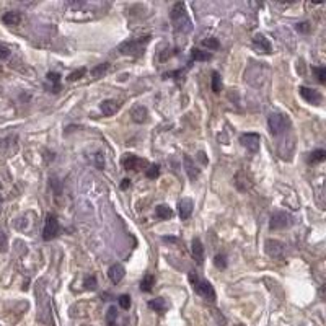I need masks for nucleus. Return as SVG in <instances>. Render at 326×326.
I'll use <instances>...</instances> for the list:
<instances>
[{
	"label": "nucleus",
	"instance_id": "obj_1",
	"mask_svg": "<svg viewBox=\"0 0 326 326\" xmlns=\"http://www.w3.org/2000/svg\"><path fill=\"white\" fill-rule=\"evenodd\" d=\"M170 20L178 33H189L193 29L191 20H189V16L186 13V7L183 2H178L173 5V8L170 11Z\"/></svg>",
	"mask_w": 326,
	"mask_h": 326
},
{
	"label": "nucleus",
	"instance_id": "obj_2",
	"mask_svg": "<svg viewBox=\"0 0 326 326\" xmlns=\"http://www.w3.org/2000/svg\"><path fill=\"white\" fill-rule=\"evenodd\" d=\"M150 36H142L137 39H127L117 46V51L124 56H140L144 49L147 47V44L150 43Z\"/></svg>",
	"mask_w": 326,
	"mask_h": 326
},
{
	"label": "nucleus",
	"instance_id": "obj_3",
	"mask_svg": "<svg viewBox=\"0 0 326 326\" xmlns=\"http://www.w3.org/2000/svg\"><path fill=\"white\" fill-rule=\"evenodd\" d=\"M189 282L194 289L196 294H199L201 297L207 299L209 302H214L216 300V290L212 287V284L209 281H204L196 274V272H189Z\"/></svg>",
	"mask_w": 326,
	"mask_h": 326
},
{
	"label": "nucleus",
	"instance_id": "obj_4",
	"mask_svg": "<svg viewBox=\"0 0 326 326\" xmlns=\"http://www.w3.org/2000/svg\"><path fill=\"white\" fill-rule=\"evenodd\" d=\"M268 126L272 135H279L290 127V119L289 116L281 114V112H272L268 117Z\"/></svg>",
	"mask_w": 326,
	"mask_h": 326
},
{
	"label": "nucleus",
	"instance_id": "obj_5",
	"mask_svg": "<svg viewBox=\"0 0 326 326\" xmlns=\"http://www.w3.org/2000/svg\"><path fill=\"white\" fill-rule=\"evenodd\" d=\"M292 223H294V217L287 214V212L279 211V212H274V214H272L269 227H271V230H282V228L290 227Z\"/></svg>",
	"mask_w": 326,
	"mask_h": 326
},
{
	"label": "nucleus",
	"instance_id": "obj_6",
	"mask_svg": "<svg viewBox=\"0 0 326 326\" xmlns=\"http://www.w3.org/2000/svg\"><path fill=\"white\" fill-rule=\"evenodd\" d=\"M61 232V225H59V220L56 216L49 214L46 217V222H44V228H43V238L46 241H51L52 238H56Z\"/></svg>",
	"mask_w": 326,
	"mask_h": 326
},
{
	"label": "nucleus",
	"instance_id": "obj_7",
	"mask_svg": "<svg viewBox=\"0 0 326 326\" xmlns=\"http://www.w3.org/2000/svg\"><path fill=\"white\" fill-rule=\"evenodd\" d=\"M121 163H122V167L126 168V170H134V171H140V170H144L145 167H149V162L144 158H139V157H135V155H130V153H126V155L122 157L121 160Z\"/></svg>",
	"mask_w": 326,
	"mask_h": 326
},
{
	"label": "nucleus",
	"instance_id": "obj_8",
	"mask_svg": "<svg viewBox=\"0 0 326 326\" xmlns=\"http://www.w3.org/2000/svg\"><path fill=\"white\" fill-rule=\"evenodd\" d=\"M240 144L250 152H258L259 145H261V137H259V134H256V132L241 134L240 135Z\"/></svg>",
	"mask_w": 326,
	"mask_h": 326
},
{
	"label": "nucleus",
	"instance_id": "obj_9",
	"mask_svg": "<svg viewBox=\"0 0 326 326\" xmlns=\"http://www.w3.org/2000/svg\"><path fill=\"white\" fill-rule=\"evenodd\" d=\"M264 248H266V253L274 259H284V256H286V246L277 240H268Z\"/></svg>",
	"mask_w": 326,
	"mask_h": 326
},
{
	"label": "nucleus",
	"instance_id": "obj_10",
	"mask_svg": "<svg viewBox=\"0 0 326 326\" xmlns=\"http://www.w3.org/2000/svg\"><path fill=\"white\" fill-rule=\"evenodd\" d=\"M299 93H300V97L310 105H320V103H322V100H323L322 93L313 90V88H308V87H300Z\"/></svg>",
	"mask_w": 326,
	"mask_h": 326
},
{
	"label": "nucleus",
	"instance_id": "obj_11",
	"mask_svg": "<svg viewBox=\"0 0 326 326\" xmlns=\"http://www.w3.org/2000/svg\"><path fill=\"white\" fill-rule=\"evenodd\" d=\"M129 114H130V117H132L134 122L144 124L147 121V117H149V111H147V108L144 105H137V106H134V108L130 109Z\"/></svg>",
	"mask_w": 326,
	"mask_h": 326
},
{
	"label": "nucleus",
	"instance_id": "obj_12",
	"mask_svg": "<svg viewBox=\"0 0 326 326\" xmlns=\"http://www.w3.org/2000/svg\"><path fill=\"white\" fill-rule=\"evenodd\" d=\"M124 276H126V269H124V266L122 264H112L111 268L108 269V277H109V281L112 284H119L122 279H124Z\"/></svg>",
	"mask_w": 326,
	"mask_h": 326
},
{
	"label": "nucleus",
	"instance_id": "obj_13",
	"mask_svg": "<svg viewBox=\"0 0 326 326\" xmlns=\"http://www.w3.org/2000/svg\"><path fill=\"white\" fill-rule=\"evenodd\" d=\"M253 44L256 49H259L261 52H264V54H271L272 51V46H271V41L264 36V34H256V36L253 38Z\"/></svg>",
	"mask_w": 326,
	"mask_h": 326
},
{
	"label": "nucleus",
	"instance_id": "obj_14",
	"mask_svg": "<svg viewBox=\"0 0 326 326\" xmlns=\"http://www.w3.org/2000/svg\"><path fill=\"white\" fill-rule=\"evenodd\" d=\"M193 209H194L193 201L188 199V198L186 199H181L180 204H178V212H180V217L183 218V220H186V218L191 217Z\"/></svg>",
	"mask_w": 326,
	"mask_h": 326
},
{
	"label": "nucleus",
	"instance_id": "obj_15",
	"mask_svg": "<svg viewBox=\"0 0 326 326\" xmlns=\"http://www.w3.org/2000/svg\"><path fill=\"white\" fill-rule=\"evenodd\" d=\"M191 251H193V256L196 259V263L198 264H203L204 261V246H203V241L199 238H194L193 240V245H191Z\"/></svg>",
	"mask_w": 326,
	"mask_h": 326
},
{
	"label": "nucleus",
	"instance_id": "obj_16",
	"mask_svg": "<svg viewBox=\"0 0 326 326\" xmlns=\"http://www.w3.org/2000/svg\"><path fill=\"white\" fill-rule=\"evenodd\" d=\"M183 160H185V170H186V173L189 176V180L196 181V180H198V176H199V170H198V167H196V163L193 162V158L185 155V158H183Z\"/></svg>",
	"mask_w": 326,
	"mask_h": 326
},
{
	"label": "nucleus",
	"instance_id": "obj_17",
	"mask_svg": "<svg viewBox=\"0 0 326 326\" xmlns=\"http://www.w3.org/2000/svg\"><path fill=\"white\" fill-rule=\"evenodd\" d=\"M100 109L105 116H112L116 114V111L119 109V103L114 102V100H105V102L100 105Z\"/></svg>",
	"mask_w": 326,
	"mask_h": 326
},
{
	"label": "nucleus",
	"instance_id": "obj_18",
	"mask_svg": "<svg viewBox=\"0 0 326 326\" xmlns=\"http://www.w3.org/2000/svg\"><path fill=\"white\" fill-rule=\"evenodd\" d=\"M20 20H21V15L18 13V11H7V13H3V16H2V21L5 23V25H10V26L18 25Z\"/></svg>",
	"mask_w": 326,
	"mask_h": 326
},
{
	"label": "nucleus",
	"instance_id": "obj_19",
	"mask_svg": "<svg viewBox=\"0 0 326 326\" xmlns=\"http://www.w3.org/2000/svg\"><path fill=\"white\" fill-rule=\"evenodd\" d=\"M149 307L152 308V310H155L157 313H163V312H167L168 304H167V300H163L162 297H158V299L150 300L149 302Z\"/></svg>",
	"mask_w": 326,
	"mask_h": 326
},
{
	"label": "nucleus",
	"instance_id": "obj_20",
	"mask_svg": "<svg viewBox=\"0 0 326 326\" xmlns=\"http://www.w3.org/2000/svg\"><path fill=\"white\" fill-rule=\"evenodd\" d=\"M155 216H157V218H160V220H168V218L173 217V211H171L168 206L162 204L155 209Z\"/></svg>",
	"mask_w": 326,
	"mask_h": 326
},
{
	"label": "nucleus",
	"instance_id": "obj_21",
	"mask_svg": "<svg viewBox=\"0 0 326 326\" xmlns=\"http://www.w3.org/2000/svg\"><path fill=\"white\" fill-rule=\"evenodd\" d=\"M155 286V276L153 274H145L144 279L140 281V290L142 292H150Z\"/></svg>",
	"mask_w": 326,
	"mask_h": 326
},
{
	"label": "nucleus",
	"instance_id": "obj_22",
	"mask_svg": "<svg viewBox=\"0 0 326 326\" xmlns=\"http://www.w3.org/2000/svg\"><path fill=\"white\" fill-rule=\"evenodd\" d=\"M109 70V64L108 62H105V64H98L97 67H93L92 70H90V74H92V77L93 79H102V77L108 72Z\"/></svg>",
	"mask_w": 326,
	"mask_h": 326
},
{
	"label": "nucleus",
	"instance_id": "obj_23",
	"mask_svg": "<svg viewBox=\"0 0 326 326\" xmlns=\"http://www.w3.org/2000/svg\"><path fill=\"white\" fill-rule=\"evenodd\" d=\"M106 325H108V326H119V325H117V308L114 305L108 308V313H106Z\"/></svg>",
	"mask_w": 326,
	"mask_h": 326
},
{
	"label": "nucleus",
	"instance_id": "obj_24",
	"mask_svg": "<svg viewBox=\"0 0 326 326\" xmlns=\"http://www.w3.org/2000/svg\"><path fill=\"white\" fill-rule=\"evenodd\" d=\"M211 88L214 93H220L222 92V77L218 72H212V84Z\"/></svg>",
	"mask_w": 326,
	"mask_h": 326
},
{
	"label": "nucleus",
	"instance_id": "obj_25",
	"mask_svg": "<svg viewBox=\"0 0 326 326\" xmlns=\"http://www.w3.org/2000/svg\"><path fill=\"white\" fill-rule=\"evenodd\" d=\"M191 57L194 59V61H201V62H204V61H209V59H212V54L211 52H204V51H201V49H194L191 51Z\"/></svg>",
	"mask_w": 326,
	"mask_h": 326
},
{
	"label": "nucleus",
	"instance_id": "obj_26",
	"mask_svg": "<svg viewBox=\"0 0 326 326\" xmlns=\"http://www.w3.org/2000/svg\"><path fill=\"white\" fill-rule=\"evenodd\" d=\"M325 158H326V152L323 149H318V150H313L310 153V158H308V162H310V163H320V162H323Z\"/></svg>",
	"mask_w": 326,
	"mask_h": 326
},
{
	"label": "nucleus",
	"instance_id": "obj_27",
	"mask_svg": "<svg viewBox=\"0 0 326 326\" xmlns=\"http://www.w3.org/2000/svg\"><path fill=\"white\" fill-rule=\"evenodd\" d=\"M203 46L207 47L209 51H216V49H218V47H220V43H218L217 38H206V39L203 41Z\"/></svg>",
	"mask_w": 326,
	"mask_h": 326
},
{
	"label": "nucleus",
	"instance_id": "obj_28",
	"mask_svg": "<svg viewBox=\"0 0 326 326\" xmlns=\"http://www.w3.org/2000/svg\"><path fill=\"white\" fill-rule=\"evenodd\" d=\"M47 82L54 84V92L56 93L61 90V85H59V82H61V75H59L57 72H49V74H47Z\"/></svg>",
	"mask_w": 326,
	"mask_h": 326
},
{
	"label": "nucleus",
	"instance_id": "obj_29",
	"mask_svg": "<svg viewBox=\"0 0 326 326\" xmlns=\"http://www.w3.org/2000/svg\"><path fill=\"white\" fill-rule=\"evenodd\" d=\"M145 176L149 178V180H157V178L160 176L158 165H149V168L145 170Z\"/></svg>",
	"mask_w": 326,
	"mask_h": 326
},
{
	"label": "nucleus",
	"instance_id": "obj_30",
	"mask_svg": "<svg viewBox=\"0 0 326 326\" xmlns=\"http://www.w3.org/2000/svg\"><path fill=\"white\" fill-rule=\"evenodd\" d=\"M84 287L87 290H95L98 287V282H97V277L95 276H87L85 281H84Z\"/></svg>",
	"mask_w": 326,
	"mask_h": 326
},
{
	"label": "nucleus",
	"instance_id": "obj_31",
	"mask_svg": "<svg viewBox=\"0 0 326 326\" xmlns=\"http://www.w3.org/2000/svg\"><path fill=\"white\" fill-rule=\"evenodd\" d=\"M214 264L217 269H225L227 268V256H225V254H217L214 258Z\"/></svg>",
	"mask_w": 326,
	"mask_h": 326
},
{
	"label": "nucleus",
	"instance_id": "obj_32",
	"mask_svg": "<svg viewBox=\"0 0 326 326\" xmlns=\"http://www.w3.org/2000/svg\"><path fill=\"white\" fill-rule=\"evenodd\" d=\"M117 304H119V307L122 308V310H129V308H130V297L127 294H122V295H119V299H117Z\"/></svg>",
	"mask_w": 326,
	"mask_h": 326
},
{
	"label": "nucleus",
	"instance_id": "obj_33",
	"mask_svg": "<svg viewBox=\"0 0 326 326\" xmlns=\"http://www.w3.org/2000/svg\"><path fill=\"white\" fill-rule=\"evenodd\" d=\"M313 74L317 75L320 84H325L326 82V69L325 67H313Z\"/></svg>",
	"mask_w": 326,
	"mask_h": 326
},
{
	"label": "nucleus",
	"instance_id": "obj_34",
	"mask_svg": "<svg viewBox=\"0 0 326 326\" xmlns=\"http://www.w3.org/2000/svg\"><path fill=\"white\" fill-rule=\"evenodd\" d=\"M87 74V69H80V70H75V72H72L69 77H67V80L69 82H75V80H79V79H82Z\"/></svg>",
	"mask_w": 326,
	"mask_h": 326
},
{
	"label": "nucleus",
	"instance_id": "obj_35",
	"mask_svg": "<svg viewBox=\"0 0 326 326\" xmlns=\"http://www.w3.org/2000/svg\"><path fill=\"white\" fill-rule=\"evenodd\" d=\"M8 250V240H7V235H5V232H2L0 230V251L5 253Z\"/></svg>",
	"mask_w": 326,
	"mask_h": 326
},
{
	"label": "nucleus",
	"instance_id": "obj_36",
	"mask_svg": "<svg viewBox=\"0 0 326 326\" xmlns=\"http://www.w3.org/2000/svg\"><path fill=\"white\" fill-rule=\"evenodd\" d=\"M295 29H297L299 33H304V34H307V33H310V23L308 21H302V23H299L297 26H295Z\"/></svg>",
	"mask_w": 326,
	"mask_h": 326
},
{
	"label": "nucleus",
	"instance_id": "obj_37",
	"mask_svg": "<svg viewBox=\"0 0 326 326\" xmlns=\"http://www.w3.org/2000/svg\"><path fill=\"white\" fill-rule=\"evenodd\" d=\"M93 160H95V165H97V167H98L100 170H102V168L105 167V157H103V153H102V152H98L97 155H95Z\"/></svg>",
	"mask_w": 326,
	"mask_h": 326
},
{
	"label": "nucleus",
	"instance_id": "obj_38",
	"mask_svg": "<svg viewBox=\"0 0 326 326\" xmlns=\"http://www.w3.org/2000/svg\"><path fill=\"white\" fill-rule=\"evenodd\" d=\"M7 57H10V49L5 44H0V61H3Z\"/></svg>",
	"mask_w": 326,
	"mask_h": 326
},
{
	"label": "nucleus",
	"instance_id": "obj_39",
	"mask_svg": "<svg viewBox=\"0 0 326 326\" xmlns=\"http://www.w3.org/2000/svg\"><path fill=\"white\" fill-rule=\"evenodd\" d=\"M129 185H130V180H122V183H121V188H122V189H127V188H129Z\"/></svg>",
	"mask_w": 326,
	"mask_h": 326
},
{
	"label": "nucleus",
	"instance_id": "obj_40",
	"mask_svg": "<svg viewBox=\"0 0 326 326\" xmlns=\"http://www.w3.org/2000/svg\"><path fill=\"white\" fill-rule=\"evenodd\" d=\"M163 240H165V241H173V243L176 241V238H173V236H165Z\"/></svg>",
	"mask_w": 326,
	"mask_h": 326
},
{
	"label": "nucleus",
	"instance_id": "obj_41",
	"mask_svg": "<svg viewBox=\"0 0 326 326\" xmlns=\"http://www.w3.org/2000/svg\"><path fill=\"white\" fill-rule=\"evenodd\" d=\"M199 157H201V160H203L204 163H207V160H206V155H204V152H201V153H199Z\"/></svg>",
	"mask_w": 326,
	"mask_h": 326
}]
</instances>
